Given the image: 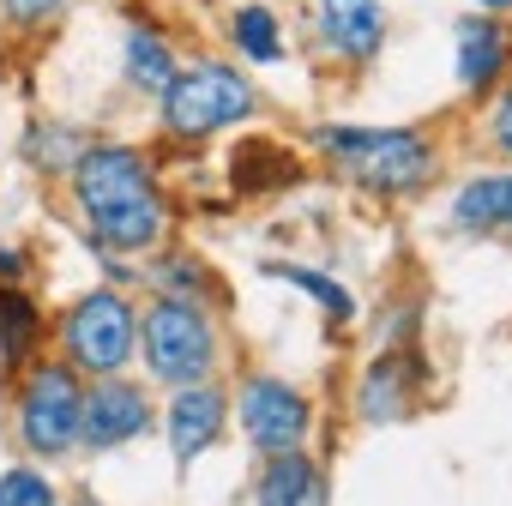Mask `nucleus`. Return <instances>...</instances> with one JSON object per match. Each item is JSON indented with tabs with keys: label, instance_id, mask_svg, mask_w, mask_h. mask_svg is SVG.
I'll use <instances>...</instances> for the list:
<instances>
[{
	"label": "nucleus",
	"instance_id": "nucleus-1",
	"mask_svg": "<svg viewBox=\"0 0 512 506\" xmlns=\"http://www.w3.org/2000/svg\"><path fill=\"white\" fill-rule=\"evenodd\" d=\"M73 193H79V211L97 229V241H109L121 253L151 247L163 229V199H157V181H151L139 151H121V145L79 151L73 157Z\"/></svg>",
	"mask_w": 512,
	"mask_h": 506
},
{
	"label": "nucleus",
	"instance_id": "nucleus-2",
	"mask_svg": "<svg viewBox=\"0 0 512 506\" xmlns=\"http://www.w3.org/2000/svg\"><path fill=\"white\" fill-rule=\"evenodd\" d=\"M247 109H253V85L235 67H211V61L175 73L169 91H163V121L175 133H187V139H205L217 127H235Z\"/></svg>",
	"mask_w": 512,
	"mask_h": 506
},
{
	"label": "nucleus",
	"instance_id": "nucleus-3",
	"mask_svg": "<svg viewBox=\"0 0 512 506\" xmlns=\"http://www.w3.org/2000/svg\"><path fill=\"white\" fill-rule=\"evenodd\" d=\"M320 145L356 175V181H368V187H380V193H404V187H416L422 175H428V145L416 139V133H404V127H386V133H320Z\"/></svg>",
	"mask_w": 512,
	"mask_h": 506
},
{
	"label": "nucleus",
	"instance_id": "nucleus-4",
	"mask_svg": "<svg viewBox=\"0 0 512 506\" xmlns=\"http://www.w3.org/2000/svg\"><path fill=\"white\" fill-rule=\"evenodd\" d=\"M211 356H217V344H211V326H205V314L193 302L169 296V302H157L145 314V362H151L157 380L193 386V380L211 374Z\"/></svg>",
	"mask_w": 512,
	"mask_h": 506
},
{
	"label": "nucleus",
	"instance_id": "nucleus-5",
	"mask_svg": "<svg viewBox=\"0 0 512 506\" xmlns=\"http://www.w3.org/2000/svg\"><path fill=\"white\" fill-rule=\"evenodd\" d=\"M67 356L91 374H121V362L133 356V308L115 290L85 296L67 320Z\"/></svg>",
	"mask_w": 512,
	"mask_h": 506
},
{
	"label": "nucleus",
	"instance_id": "nucleus-6",
	"mask_svg": "<svg viewBox=\"0 0 512 506\" xmlns=\"http://www.w3.org/2000/svg\"><path fill=\"white\" fill-rule=\"evenodd\" d=\"M79 410H85V392L67 368H43L25 392V446L55 458L79 440Z\"/></svg>",
	"mask_w": 512,
	"mask_h": 506
},
{
	"label": "nucleus",
	"instance_id": "nucleus-7",
	"mask_svg": "<svg viewBox=\"0 0 512 506\" xmlns=\"http://www.w3.org/2000/svg\"><path fill=\"white\" fill-rule=\"evenodd\" d=\"M241 428L253 446L284 452L308 434V404L284 386V380H247L241 386Z\"/></svg>",
	"mask_w": 512,
	"mask_h": 506
},
{
	"label": "nucleus",
	"instance_id": "nucleus-8",
	"mask_svg": "<svg viewBox=\"0 0 512 506\" xmlns=\"http://www.w3.org/2000/svg\"><path fill=\"white\" fill-rule=\"evenodd\" d=\"M145 428H151V410H145V398H139L133 386H121V380L97 386V392L85 398V410H79V440L97 446V452H109V446H121V440H139Z\"/></svg>",
	"mask_w": 512,
	"mask_h": 506
},
{
	"label": "nucleus",
	"instance_id": "nucleus-9",
	"mask_svg": "<svg viewBox=\"0 0 512 506\" xmlns=\"http://www.w3.org/2000/svg\"><path fill=\"white\" fill-rule=\"evenodd\" d=\"M320 31L338 55L350 61H374L380 55V37H386V19H380V0H320Z\"/></svg>",
	"mask_w": 512,
	"mask_h": 506
},
{
	"label": "nucleus",
	"instance_id": "nucleus-10",
	"mask_svg": "<svg viewBox=\"0 0 512 506\" xmlns=\"http://www.w3.org/2000/svg\"><path fill=\"white\" fill-rule=\"evenodd\" d=\"M217 428H223V398L211 392V386H181L175 392V404H169V440H175V458L181 464H193L211 440H217Z\"/></svg>",
	"mask_w": 512,
	"mask_h": 506
},
{
	"label": "nucleus",
	"instance_id": "nucleus-11",
	"mask_svg": "<svg viewBox=\"0 0 512 506\" xmlns=\"http://www.w3.org/2000/svg\"><path fill=\"white\" fill-rule=\"evenodd\" d=\"M320 500H326L320 470H314L296 446L272 452V464H266V476H260V506H320Z\"/></svg>",
	"mask_w": 512,
	"mask_h": 506
},
{
	"label": "nucleus",
	"instance_id": "nucleus-12",
	"mask_svg": "<svg viewBox=\"0 0 512 506\" xmlns=\"http://www.w3.org/2000/svg\"><path fill=\"white\" fill-rule=\"evenodd\" d=\"M452 223L458 229H506L512 223V175H482V181L458 187Z\"/></svg>",
	"mask_w": 512,
	"mask_h": 506
},
{
	"label": "nucleus",
	"instance_id": "nucleus-13",
	"mask_svg": "<svg viewBox=\"0 0 512 506\" xmlns=\"http://www.w3.org/2000/svg\"><path fill=\"white\" fill-rule=\"evenodd\" d=\"M500 73V31L488 19L458 25V85H488Z\"/></svg>",
	"mask_w": 512,
	"mask_h": 506
},
{
	"label": "nucleus",
	"instance_id": "nucleus-14",
	"mask_svg": "<svg viewBox=\"0 0 512 506\" xmlns=\"http://www.w3.org/2000/svg\"><path fill=\"white\" fill-rule=\"evenodd\" d=\"M127 79L139 85V91H169V79H175V61H169V49H163V37H151V31H127Z\"/></svg>",
	"mask_w": 512,
	"mask_h": 506
},
{
	"label": "nucleus",
	"instance_id": "nucleus-15",
	"mask_svg": "<svg viewBox=\"0 0 512 506\" xmlns=\"http://www.w3.org/2000/svg\"><path fill=\"white\" fill-rule=\"evenodd\" d=\"M229 37L241 43V55H247V61H278V55H284L278 19H272L266 7H241V13L229 19Z\"/></svg>",
	"mask_w": 512,
	"mask_h": 506
},
{
	"label": "nucleus",
	"instance_id": "nucleus-16",
	"mask_svg": "<svg viewBox=\"0 0 512 506\" xmlns=\"http://www.w3.org/2000/svg\"><path fill=\"white\" fill-rule=\"evenodd\" d=\"M272 278H290V284H302L308 296H320V302H326V314H332V320H350V296H344L332 278H320V272H302V266H272Z\"/></svg>",
	"mask_w": 512,
	"mask_h": 506
},
{
	"label": "nucleus",
	"instance_id": "nucleus-17",
	"mask_svg": "<svg viewBox=\"0 0 512 506\" xmlns=\"http://www.w3.org/2000/svg\"><path fill=\"white\" fill-rule=\"evenodd\" d=\"M0 506H55V488L37 470H7L0 476Z\"/></svg>",
	"mask_w": 512,
	"mask_h": 506
},
{
	"label": "nucleus",
	"instance_id": "nucleus-18",
	"mask_svg": "<svg viewBox=\"0 0 512 506\" xmlns=\"http://www.w3.org/2000/svg\"><path fill=\"white\" fill-rule=\"evenodd\" d=\"M362 410H368L374 422H380V416H398V380H392V362L368 374V386H362Z\"/></svg>",
	"mask_w": 512,
	"mask_h": 506
},
{
	"label": "nucleus",
	"instance_id": "nucleus-19",
	"mask_svg": "<svg viewBox=\"0 0 512 506\" xmlns=\"http://www.w3.org/2000/svg\"><path fill=\"white\" fill-rule=\"evenodd\" d=\"M67 7V0H7V19L13 25H43V19H55Z\"/></svg>",
	"mask_w": 512,
	"mask_h": 506
},
{
	"label": "nucleus",
	"instance_id": "nucleus-20",
	"mask_svg": "<svg viewBox=\"0 0 512 506\" xmlns=\"http://www.w3.org/2000/svg\"><path fill=\"white\" fill-rule=\"evenodd\" d=\"M0 320H7V356H19L25 350V332H31V314H25V302H0Z\"/></svg>",
	"mask_w": 512,
	"mask_h": 506
},
{
	"label": "nucleus",
	"instance_id": "nucleus-21",
	"mask_svg": "<svg viewBox=\"0 0 512 506\" xmlns=\"http://www.w3.org/2000/svg\"><path fill=\"white\" fill-rule=\"evenodd\" d=\"M494 139H500V151H512V91H506V103L494 115Z\"/></svg>",
	"mask_w": 512,
	"mask_h": 506
},
{
	"label": "nucleus",
	"instance_id": "nucleus-22",
	"mask_svg": "<svg viewBox=\"0 0 512 506\" xmlns=\"http://www.w3.org/2000/svg\"><path fill=\"white\" fill-rule=\"evenodd\" d=\"M482 7H512V0H482Z\"/></svg>",
	"mask_w": 512,
	"mask_h": 506
}]
</instances>
